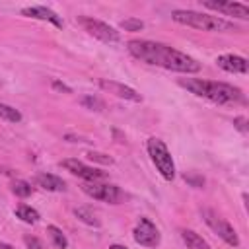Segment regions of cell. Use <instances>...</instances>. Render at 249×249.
Returning <instances> with one entry per match:
<instances>
[{
    "label": "cell",
    "mask_w": 249,
    "mask_h": 249,
    "mask_svg": "<svg viewBox=\"0 0 249 249\" xmlns=\"http://www.w3.org/2000/svg\"><path fill=\"white\" fill-rule=\"evenodd\" d=\"M128 53L152 66H161L173 72H183V74H195L200 70V62L187 53H181L169 45L163 43H154V41H144V39H132L126 43Z\"/></svg>",
    "instance_id": "6da1fadb"
},
{
    "label": "cell",
    "mask_w": 249,
    "mask_h": 249,
    "mask_svg": "<svg viewBox=\"0 0 249 249\" xmlns=\"http://www.w3.org/2000/svg\"><path fill=\"white\" fill-rule=\"evenodd\" d=\"M179 86L187 88L191 93H195L198 97H204V99H210V101L222 103V105L245 101L239 88L224 84V82H210V80H202V78H185V80H179Z\"/></svg>",
    "instance_id": "7a4b0ae2"
},
{
    "label": "cell",
    "mask_w": 249,
    "mask_h": 249,
    "mask_svg": "<svg viewBox=\"0 0 249 249\" xmlns=\"http://www.w3.org/2000/svg\"><path fill=\"white\" fill-rule=\"evenodd\" d=\"M171 19L177 21V23L195 27V29H202V31H218V33L239 31V27L233 21H228V19L218 18V16L195 12V10H173L171 12Z\"/></svg>",
    "instance_id": "3957f363"
},
{
    "label": "cell",
    "mask_w": 249,
    "mask_h": 249,
    "mask_svg": "<svg viewBox=\"0 0 249 249\" xmlns=\"http://www.w3.org/2000/svg\"><path fill=\"white\" fill-rule=\"evenodd\" d=\"M146 148H148V154H150L152 163H154L156 169L161 173V177H163L165 181H171V179L175 177V163H173V158H171L167 146H165L160 138L152 136V138H148Z\"/></svg>",
    "instance_id": "277c9868"
},
{
    "label": "cell",
    "mask_w": 249,
    "mask_h": 249,
    "mask_svg": "<svg viewBox=\"0 0 249 249\" xmlns=\"http://www.w3.org/2000/svg\"><path fill=\"white\" fill-rule=\"evenodd\" d=\"M82 191L95 198V200H103V202H109V204H119L123 200V191L117 187V185H111V183H99V181H86L82 185Z\"/></svg>",
    "instance_id": "5b68a950"
},
{
    "label": "cell",
    "mask_w": 249,
    "mask_h": 249,
    "mask_svg": "<svg viewBox=\"0 0 249 249\" xmlns=\"http://www.w3.org/2000/svg\"><path fill=\"white\" fill-rule=\"evenodd\" d=\"M202 218H204V222L210 226V230L216 231L228 245H231V247H237V245H239V237H237L235 230H233L224 218H220L214 210L204 208V210H202Z\"/></svg>",
    "instance_id": "8992f818"
},
{
    "label": "cell",
    "mask_w": 249,
    "mask_h": 249,
    "mask_svg": "<svg viewBox=\"0 0 249 249\" xmlns=\"http://www.w3.org/2000/svg\"><path fill=\"white\" fill-rule=\"evenodd\" d=\"M78 21H80V25L89 35L97 37L103 43H117V41H121V33L115 27H111L109 23H105V21H99V19H93V18H86V16L78 18Z\"/></svg>",
    "instance_id": "52a82bcc"
},
{
    "label": "cell",
    "mask_w": 249,
    "mask_h": 249,
    "mask_svg": "<svg viewBox=\"0 0 249 249\" xmlns=\"http://www.w3.org/2000/svg\"><path fill=\"white\" fill-rule=\"evenodd\" d=\"M134 241L142 247L156 249L160 245V230L148 218H140L136 228H134Z\"/></svg>",
    "instance_id": "ba28073f"
},
{
    "label": "cell",
    "mask_w": 249,
    "mask_h": 249,
    "mask_svg": "<svg viewBox=\"0 0 249 249\" xmlns=\"http://www.w3.org/2000/svg\"><path fill=\"white\" fill-rule=\"evenodd\" d=\"M60 165L66 171H70L72 175H78V177H82L86 181H101V179H105V173L103 171H99L95 167H89V165H86L80 160H62Z\"/></svg>",
    "instance_id": "9c48e42d"
},
{
    "label": "cell",
    "mask_w": 249,
    "mask_h": 249,
    "mask_svg": "<svg viewBox=\"0 0 249 249\" xmlns=\"http://www.w3.org/2000/svg\"><path fill=\"white\" fill-rule=\"evenodd\" d=\"M202 6H206L210 10H216V12H222L226 16H233V18H239V19H249V8L245 4H239V2H212V0H204Z\"/></svg>",
    "instance_id": "30bf717a"
},
{
    "label": "cell",
    "mask_w": 249,
    "mask_h": 249,
    "mask_svg": "<svg viewBox=\"0 0 249 249\" xmlns=\"http://www.w3.org/2000/svg\"><path fill=\"white\" fill-rule=\"evenodd\" d=\"M99 86H101V89H105V91H109V93H113V95H117L121 99L134 101V103H140L142 101L140 93L136 89L124 86V84H119V82H113V80H99Z\"/></svg>",
    "instance_id": "8fae6325"
},
{
    "label": "cell",
    "mask_w": 249,
    "mask_h": 249,
    "mask_svg": "<svg viewBox=\"0 0 249 249\" xmlns=\"http://www.w3.org/2000/svg\"><path fill=\"white\" fill-rule=\"evenodd\" d=\"M216 62L226 72H233V74H245L247 72V60L239 54H220L216 58Z\"/></svg>",
    "instance_id": "7c38bea8"
},
{
    "label": "cell",
    "mask_w": 249,
    "mask_h": 249,
    "mask_svg": "<svg viewBox=\"0 0 249 249\" xmlns=\"http://www.w3.org/2000/svg\"><path fill=\"white\" fill-rule=\"evenodd\" d=\"M21 14H23V16H27V18L45 19V21L54 23L56 27H62V19H60L53 10H49V8H45V6H29V8H23V10H21Z\"/></svg>",
    "instance_id": "4fadbf2b"
},
{
    "label": "cell",
    "mask_w": 249,
    "mask_h": 249,
    "mask_svg": "<svg viewBox=\"0 0 249 249\" xmlns=\"http://www.w3.org/2000/svg\"><path fill=\"white\" fill-rule=\"evenodd\" d=\"M35 183H37L39 187H43L45 191H53V193H62V191H66V183H64L60 177L53 175V173H39V175L35 177Z\"/></svg>",
    "instance_id": "5bb4252c"
},
{
    "label": "cell",
    "mask_w": 249,
    "mask_h": 249,
    "mask_svg": "<svg viewBox=\"0 0 249 249\" xmlns=\"http://www.w3.org/2000/svg\"><path fill=\"white\" fill-rule=\"evenodd\" d=\"M181 239L187 245V249H212L196 231L193 230H181Z\"/></svg>",
    "instance_id": "9a60e30c"
},
{
    "label": "cell",
    "mask_w": 249,
    "mask_h": 249,
    "mask_svg": "<svg viewBox=\"0 0 249 249\" xmlns=\"http://www.w3.org/2000/svg\"><path fill=\"white\" fill-rule=\"evenodd\" d=\"M16 216H18L19 220H23L25 224H37V222H39V212H37L35 208L27 206V204H19V206L16 208Z\"/></svg>",
    "instance_id": "2e32d148"
},
{
    "label": "cell",
    "mask_w": 249,
    "mask_h": 249,
    "mask_svg": "<svg viewBox=\"0 0 249 249\" xmlns=\"http://www.w3.org/2000/svg\"><path fill=\"white\" fill-rule=\"evenodd\" d=\"M47 233H49V237H51V241L54 243L56 249H66V247H68V239H66V235L62 233L60 228H56V226H47Z\"/></svg>",
    "instance_id": "e0dca14e"
},
{
    "label": "cell",
    "mask_w": 249,
    "mask_h": 249,
    "mask_svg": "<svg viewBox=\"0 0 249 249\" xmlns=\"http://www.w3.org/2000/svg\"><path fill=\"white\" fill-rule=\"evenodd\" d=\"M74 216H76L78 220H82L84 224H88V226H95V228L101 226L99 218H97L95 212H91L89 208H74Z\"/></svg>",
    "instance_id": "ac0fdd59"
},
{
    "label": "cell",
    "mask_w": 249,
    "mask_h": 249,
    "mask_svg": "<svg viewBox=\"0 0 249 249\" xmlns=\"http://www.w3.org/2000/svg\"><path fill=\"white\" fill-rule=\"evenodd\" d=\"M0 119L6 121V123H19L21 121V113L12 105L0 103Z\"/></svg>",
    "instance_id": "d6986e66"
},
{
    "label": "cell",
    "mask_w": 249,
    "mask_h": 249,
    "mask_svg": "<svg viewBox=\"0 0 249 249\" xmlns=\"http://www.w3.org/2000/svg\"><path fill=\"white\" fill-rule=\"evenodd\" d=\"M12 191H14L16 196L25 198V196H29V195L33 193V187H31L27 181H14V183H12Z\"/></svg>",
    "instance_id": "ffe728a7"
},
{
    "label": "cell",
    "mask_w": 249,
    "mask_h": 249,
    "mask_svg": "<svg viewBox=\"0 0 249 249\" xmlns=\"http://www.w3.org/2000/svg\"><path fill=\"white\" fill-rule=\"evenodd\" d=\"M121 29H124V31H142L144 21H140L136 18H126V19L121 21Z\"/></svg>",
    "instance_id": "44dd1931"
},
{
    "label": "cell",
    "mask_w": 249,
    "mask_h": 249,
    "mask_svg": "<svg viewBox=\"0 0 249 249\" xmlns=\"http://www.w3.org/2000/svg\"><path fill=\"white\" fill-rule=\"evenodd\" d=\"M80 103H82L84 107L91 109V111H103V109H105V103H103L101 99H97V97H82Z\"/></svg>",
    "instance_id": "7402d4cb"
},
{
    "label": "cell",
    "mask_w": 249,
    "mask_h": 249,
    "mask_svg": "<svg viewBox=\"0 0 249 249\" xmlns=\"http://www.w3.org/2000/svg\"><path fill=\"white\" fill-rule=\"evenodd\" d=\"M88 158L91 161H99L103 165H111L113 163V158H109L107 154H101V152H88Z\"/></svg>",
    "instance_id": "603a6c76"
},
{
    "label": "cell",
    "mask_w": 249,
    "mask_h": 249,
    "mask_svg": "<svg viewBox=\"0 0 249 249\" xmlns=\"http://www.w3.org/2000/svg\"><path fill=\"white\" fill-rule=\"evenodd\" d=\"M23 243H25L29 249H45L43 241H41V239H37L35 235H25V237H23Z\"/></svg>",
    "instance_id": "cb8c5ba5"
},
{
    "label": "cell",
    "mask_w": 249,
    "mask_h": 249,
    "mask_svg": "<svg viewBox=\"0 0 249 249\" xmlns=\"http://www.w3.org/2000/svg\"><path fill=\"white\" fill-rule=\"evenodd\" d=\"M233 126L237 130H241V132H247V119L245 117H235L233 119Z\"/></svg>",
    "instance_id": "d4e9b609"
},
{
    "label": "cell",
    "mask_w": 249,
    "mask_h": 249,
    "mask_svg": "<svg viewBox=\"0 0 249 249\" xmlns=\"http://www.w3.org/2000/svg\"><path fill=\"white\" fill-rule=\"evenodd\" d=\"M185 181H189L195 187H202L204 185V179L202 177H195V175H187V173H185Z\"/></svg>",
    "instance_id": "484cf974"
},
{
    "label": "cell",
    "mask_w": 249,
    "mask_h": 249,
    "mask_svg": "<svg viewBox=\"0 0 249 249\" xmlns=\"http://www.w3.org/2000/svg\"><path fill=\"white\" fill-rule=\"evenodd\" d=\"M53 88H54V89H58V91H64V93H72V89H70L66 84L58 82V80H53Z\"/></svg>",
    "instance_id": "4316f807"
},
{
    "label": "cell",
    "mask_w": 249,
    "mask_h": 249,
    "mask_svg": "<svg viewBox=\"0 0 249 249\" xmlns=\"http://www.w3.org/2000/svg\"><path fill=\"white\" fill-rule=\"evenodd\" d=\"M109 249H126V247H123V245H117V243H113V245H109Z\"/></svg>",
    "instance_id": "83f0119b"
},
{
    "label": "cell",
    "mask_w": 249,
    "mask_h": 249,
    "mask_svg": "<svg viewBox=\"0 0 249 249\" xmlns=\"http://www.w3.org/2000/svg\"><path fill=\"white\" fill-rule=\"evenodd\" d=\"M0 249H14L12 245H8V243H0Z\"/></svg>",
    "instance_id": "f1b7e54d"
}]
</instances>
